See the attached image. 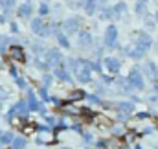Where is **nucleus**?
<instances>
[{"mask_svg":"<svg viewBox=\"0 0 158 149\" xmlns=\"http://www.w3.org/2000/svg\"><path fill=\"white\" fill-rule=\"evenodd\" d=\"M72 70L81 83H90L92 79V72H90V65L83 59H72Z\"/></svg>","mask_w":158,"mask_h":149,"instance_id":"nucleus-1","label":"nucleus"},{"mask_svg":"<svg viewBox=\"0 0 158 149\" xmlns=\"http://www.w3.org/2000/svg\"><path fill=\"white\" fill-rule=\"evenodd\" d=\"M132 40H134L136 48L142 50V52H147V50L151 48V44H153V39L149 37L145 32H136V33H132Z\"/></svg>","mask_w":158,"mask_h":149,"instance_id":"nucleus-2","label":"nucleus"},{"mask_svg":"<svg viewBox=\"0 0 158 149\" xmlns=\"http://www.w3.org/2000/svg\"><path fill=\"white\" fill-rule=\"evenodd\" d=\"M127 83L132 87V88H136V90H142L143 88V75H142V72L138 70V68H132L131 72H129V77H127Z\"/></svg>","mask_w":158,"mask_h":149,"instance_id":"nucleus-3","label":"nucleus"},{"mask_svg":"<svg viewBox=\"0 0 158 149\" xmlns=\"http://www.w3.org/2000/svg\"><path fill=\"white\" fill-rule=\"evenodd\" d=\"M7 55L11 57V61H19V63H24L26 61V52L22 46H17V44H11L9 50H7Z\"/></svg>","mask_w":158,"mask_h":149,"instance_id":"nucleus-4","label":"nucleus"},{"mask_svg":"<svg viewBox=\"0 0 158 149\" xmlns=\"http://www.w3.org/2000/svg\"><path fill=\"white\" fill-rule=\"evenodd\" d=\"M79 26H81V20H79L77 17H70V19H66L63 22V32L68 33V35H72V33L79 32Z\"/></svg>","mask_w":158,"mask_h":149,"instance_id":"nucleus-5","label":"nucleus"},{"mask_svg":"<svg viewBox=\"0 0 158 149\" xmlns=\"http://www.w3.org/2000/svg\"><path fill=\"white\" fill-rule=\"evenodd\" d=\"M31 32L35 35H40V37H48L50 35V30L46 28V24H44L42 19H33L31 20Z\"/></svg>","mask_w":158,"mask_h":149,"instance_id":"nucleus-6","label":"nucleus"},{"mask_svg":"<svg viewBox=\"0 0 158 149\" xmlns=\"http://www.w3.org/2000/svg\"><path fill=\"white\" fill-rule=\"evenodd\" d=\"M46 61H48L50 66H55V68H57V66L63 63V55H61L59 50L52 48V50H46Z\"/></svg>","mask_w":158,"mask_h":149,"instance_id":"nucleus-7","label":"nucleus"},{"mask_svg":"<svg viewBox=\"0 0 158 149\" xmlns=\"http://www.w3.org/2000/svg\"><path fill=\"white\" fill-rule=\"evenodd\" d=\"M116 42H118V28L112 24L105 32V44H107V48H114Z\"/></svg>","mask_w":158,"mask_h":149,"instance_id":"nucleus-8","label":"nucleus"},{"mask_svg":"<svg viewBox=\"0 0 158 149\" xmlns=\"http://www.w3.org/2000/svg\"><path fill=\"white\" fill-rule=\"evenodd\" d=\"M103 65L107 66V70H109L110 74H118V72H119V66H121L119 59H116V57H105Z\"/></svg>","mask_w":158,"mask_h":149,"instance_id":"nucleus-9","label":"nucleus"},{"mask_svg":"<svg viewBox=\"0 0 158 149\" xmlns=\"http://www.w3.org/2000/svg\"><path fill=\"white\" fill-rule=\"evenodd\" d=\"M79 46L81 48H90L92 46V35H90V32H86V30L79 32Z\"/></svg>","mask_w":158,"mask_h":149,"instance_id":"nucleus-10","label":"nucleus"},{"mask_svg":"<svg viewBox=\"0 0 158 149\" xmlns=\"http://www.w3.org/2000/svg\"><path fill=\"white\" fill-rule=\"evenodd\" d=\"M31 11H33L31 4H30V2H26V4H22V6L19 7V11H17V13H19V17H20V19H30V17H31Z\"/></svg>","mask_w":158,"mask_h":149,"instance_id":"nucleus-11","label":"nucleus"},{"mask_svg":"<svg viewBox=\"0 0 158 149\" xmlns=\"http://www.w3.org/2000/svg\"><path fill=\"white\" fill-rule=\"evenodd\" d=\"M28 109L30 111H40V103L35 100V96H33L31 90H28Z\"/></svg>","mask_w":158,"mask_h":149,"instance_id":"nucleus-12","label":"nucleus"},{"mask_svg":"<svg viewBox=\"0 0 158 149\" xmlns=\"http://www.w3.org/2000/svg\"><path fill=\"white\" fill-rule=\"evenodd\" d=\"M145 72L149 74L151 79H156L158 77V66L155 65V61H147V63H145Z\"/></svg>","mask_w":158,"mask_h":149,"instance_id":"nucleus-13","label":"nucleus"},{"mask_svg":"<svg viewBox=\"0 0 158 149\" xmlns=\"http://www.w3.org/2000/svg\"><path fill=\"white\" fill-rule=\"evenodd\" d=\"M98 6H99V0H85V11L88 15H94Z\"/></svg>","mask_w":158,"mask_h":149,"instance_id":"nucleus-14","label":"nucleus"},{"mask_svg":"<svg viewBox=\"0 0 158 149\" xmlns=\"http://www.w3.org/2000/svg\"><path fill=\"white\" fill-rule=\"evenodd\" d=\"M52 142H55V134H50L48 131H46V134L37 136V144H52Z\"/></svg>","mask_w":158,"mask_h":149,"instance_id":"nucleus-15","label":"nucleus"},{"mask_svg":"<svg viewBox=\"0 0 158 149\" xmlns=\"http://www.w3.org/2000/svg\"><path fill=\"white\" fill-rule=\"evenodd\" d=\"M55 37H57L59 46H63V48H70V40L66 39V35H64L63 32H55Z\"/></svg>","mask_w":158,"mask_h":149,"instance_id":"nucleus-16","label":"nucleus"},{"mask_svg":"<svg viewBox=\"0 0 158 149\" xmlns=\"http://www.w3.org/2000/svg\"><path fill=\"white\" fill-rule=\"evenodd\" d=\"M26 146V138L19 136V138H13V142L9 144V149H24Z\"/></svg>","mask_w":158,"mask_h":149,"instance_id":"nucleus-17","label":"nucleus"},{"mask_svg":"<svg viewBox=\"0 0 158 149\" xmlns=\"http://www.w3.org/2000/svg\"><path fill=\"white\" fill-rule=\"evenodd\" d=\"M83 98H85V92L83 90H72L68 94V100L70 101H77V100H83Z\"/></svg>","mask_w":158,"mask_h":149,"instance_id":"nucleus-18","label":"nucleus"},{"mask_svg":"<svg viewBox=\"0 0 158 149\" xmlns=\"http://www.w3.org/2000/svg\"><path fill=\"white\" fill-rule=\"evenodd\" d=\"M55 75H57L61 81H70V75H68V72H66V70H63V68H59V66L55 68Z\"/></svg>","mask_w":158,"mask_h":149,"instance_id":"nucleus-19","label":"nucleus"},{"mask_svg":"<svg viewBox=\"0 0 158 149\" xmlns=\"http://www.w3.org/2000/svg\"><path fill=\"white\" fill-rule=\"evenodd\" d=\"M119 111H123V112H132V111H134V105H132L131 101H123V103H119Z\"/></svg>","mask_w":158,"mask_h":149,"instance_id":"nucleus-20","label":"nucleus"},{"mask_svg":"<svg viewBox=\"0 0 158 149\" xmlns=\"http://www.w3.org/2000/svg\"><path fill=\"white\" fill-rule=\"evenodd\" d=\"M13 6H15V0H0V9H6V11H9Z\"/></svg>","mask_w":158,"mask_h":149,"instance_id":"nucleus-21","label":"nucleus"},{"mask_svg":"<svg viewBox=\"0 0 158 149\" xmlns=\"http://www.w3.org/2000/svg\"><path fill=\"white\" fill-rule=\"evenodd\" d=\"M0 142H2V144H11V142H13V134H11V133H2Z\"/></svg>","mask_w":158,"mask_h":149,"instance_id":"nucleus-22","label":"nucleus"},{"mask_svg":"<svg viewBox=\"0 0 158 149\" xmlns=\"http://www.w3.org/2000/svg\"><path fill=\"white\" fill-rule=\"evenodd\" d=\"M63 111L70 112V114H79V109H76L74 105H63Z\"/></svg>","mask_w":158,"mask_h":149,"instance_id":"nucleus-23","label":"nucleus"},{"mask_svg":"<svg viewBox=\"0 0 158 149\" xmlns=\"http://www.w3.org/2000/svg\"><path fill=\"white\" fill-rule=\"evenodd\" d=\"M145 2H147V0H138V4H136V11H138L140 15H142V11L145 13Z\"/></svg>","mask_w":158,"mask_h":149,"instance_id":"nucleus-24","label":"nucleus"},{"mask_svg":"<svg viewBox=\"0 0 158 149\" xmlns=\"http://www.w3.org/2000/svg\"><path fill=\"white\" fill-rule=\"evenodd\" d=\"M35 129H37V127H35L33 123H30V125H24L22 131H24V134H31V133H35Z\"/></svg>","mask_w":158,"mask_h":149,"instance_id":"nucleus-25","label":"nucleus"},{"mask_svg":"<svg viewBox=\"0 0 158 149\" xmlns=\"http://www.w3.org/2000/svg\"><path fill=\"white\" fill-rule=\"evenodd\" d=\"M83 2H85V0H66V4H68L70 7H79Z\"/></svg>","mask_w":158,"mask_h":149,"instance_id":"nucleus-26","label":"nucleus"},{"mask_svg":"<svg viewBox=\"0 0 158 149\" xmlns=\"http://www.w3.org/2000/svg\"><path fill=\"white\" fill-rule=\"evenodd\" d=\"M7 98H9V92L4 87H0V100H7Z\"/></svg>","mask_w":158,"mask_h":149,"instance_id":"nucleus-27","label":"nucleus"},{"mask_svg":"<svg viewBox=\"0 0 158 149\" xmlns=\"http://www.w3.org/2000/svg\"><path fill=\"white\" fill-rule=\"evenodd\" d=\"M15 81H17V85H19V87H20V88H26V81H24V79H22V77H20V75H19V77H17V79H15Z\"/></svg>","mask_w":158,"mask_h":149,"instance_id":"nucleus-28","label":"nucleus"},{"mask_svg":"<svg viewBox=\"0 0 158 149\" xmlns=\"http://www.w3.org/2000/svg\"><path fill=\"white\" fill-rule=\"evenodd\" d=\"M6 44H7V39H4V37H0V53L6 50Z\"/></svg>","mask_w":158,"mask_h":149,"instance_id":"nucleus-29","label":"nucleus"},{"mask_svg":"<svg viewBox=\"0 0 158 149\" xmlns=\"http://www.w3.org/2000/svg\"><path fill=\"white\" fill-rule=\"evenodd\" d=\"M39 96H40V100H44V101L48 100V94H46V88H40V90H39Z\"/></svg>","mask_w":158,"mask_h":149,"instance_id":"nucleus-30","label":"nucleus"},{"mask_svg":"<svg viewBox=\"0 0 158 149\" xmlns=\"http://www.w3.org/2000/svg\"><path fill=\"white\" fill-rule=\"evenodd\" d=\"M39 13L40 15H46V13H48V6H46V4H42V6L39 7Z\"/></svg>","mask_w":158,"mask_h":149,"instance_id":"nucleus-31","label":"nucleus"},{"mask_svg":"<svg viewBox=\"0 0 158 149\" xmlns=\"http://www.w3.org/2000/svg\"><path fill=\"white\" fill-rule=\"evenodd\" d=\"M42 81H44V85H46V87H48V85H50V83H52V77H50V75L46 74V75H42Z\"/></svg>","mask_w":158,"mask_h":149,"instance_id":"nucleus-32","label":"nucleus"},{"mask_svg":"<svg viewBox=\"0 0 158 149\" xmlns=\"http://www.w3.org/2000/svg\"><path fill=\"white\" fill-rule=\"evenodd\" d=\"M9 28H11V33H19V26H17L15 22H11V26H9Z\"/></svg>","mask_w":158,"mask_h":149,"instance_id":"nucleus-33","label":"nucleus"},{"mask_svg":"<svg viewBox=\"0 0 158 149\" xmlns=\"http://www.w3.org/2000/svg\"><path fill=\"white\" fill-rule=\"evenodd\" d=\"M138 118H140V120H145V118H149V114H147V112H140Z\"/></svg>","mask_w":158,"mask_h":149,"instance_id":"nucleus-34","label":"nucleus"},{"mask_svg":"<svg viewBox=\"0 0 158 149\" xmlns=\"http://www.w3.org/2000/svg\"><path fill=\"white\" fill-rule=\"evenodd\" d=\"M85 140L90 142V140H92V134H90V133H85Z\"/></svg>","mask_w":158,"mask_h":149,"instance_id":"nucleus-35","label":"nucleus"},{"mask_svg":"<svg viewBox=\"0 0 158 149\" xmlns=\"http://www.w3.org/2000/svg\"><path fill=\"white\" fill-rule=\"evenodd\" d=\"M4 20H6V19H4V17H2V15H0V22H4Z\"/></svg>","mask_w":158,"mask_h":149,"instance_id":"nucleus-36","label":"nucleus"},{"mask_svg":"<svg viewBox=\"0 0 158 149\" xmlns=\"http://www.w3.org/2000/svg\"><path fill=\"white\" fill-rule=\"evenodd\" d=\"M155 20H156V22H158V11H156V15H155Z\"/></svg>","mask_w":158,"mask_h":149,"instance_id":"nucleus-37","label":"nucleus"},{"mask_svg":"<svg viewBox=\"0 0 158 149\" xmlns=\"http://www.w3.org/2000/svg\"><path fill=\"white\" fill-rule=\"evenodd\" d=\"M61 149H70V147H61Z\"/></svg>","mask_w":158,"mask_h":149,"instance_id":"nucleus-38","label":"nucleus"},{"mask_svg":"<svg viewBox=\"0 0 158 149\" xmlns=\"http://www.w3.org/2000/svg\"><path fill=\"white\" fill-rule=\"evenodd\" d=\"M0 136H2V131H0Z\"/></svg>","mask_w":158,"mask_h":149,"instance_id":"nucleus-39","label":"nucleus"},{"mask_svg":"<svg viewBox=\"0 0 158 149\" xmlns=\"http://www.w3.org/2000/svg\"><path fill=\"white\" fill-rule=\"evenodd\" d=\"M0 109H2V105H0Z\"/></svg>","mask_w":158,"mask_h":149,"instance_id":"nucleus-40","label":"nucleus"}]
</instances>
